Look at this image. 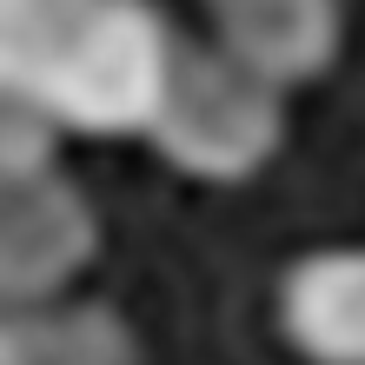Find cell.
<instances>
[{
    "mask_svg": "<svg viewBox=\"0 0 365 365\" xmlns=\"http://www.w3.org/2000/svg\"><path fill=\"white\" fill-rule=\"evenodd\" d=\"M286 93L292 87L246 67L220 40H180L173 80L146 140L173 173L200 186H246L286 146Z\"/></svg>",
    "mask_w": 365,
    "mask_h": 365,
    "instance_id": "cell-2",
    "label": "cell"
},
{
    "mask_svg": "<svg viewBox=\"0 0 365 365\" xmlns=\"http://www.w3.org/2000/svg\"><path fill=\"white\" fill-rule=\"evenodd\" d=\"M0 365H146V352L126 312L100 299H53L0 319Z\"/></svg>",
    "mask_w": 365,
    "mask_h": 365,
    "instance_id": "cell-6",
    "label": "cell"
},
{
    "mask_svg": "<svg viewBox=\"0 0 365 365\" xmlns=\"http://www.w3.org/2000/svg\"><path fill=\"white\" fill-rule=\"evenodd\" d=\"M100 259V212L60 166L0 180V299L53 306Z\"/></svg>",
    "mask_w": 365,
    "mask_h": 365,
    "instance_id": "cell-3",
    "label": "cell"
},
{
    "mask_svg": "<svg viewBox=\"0 0 365 365\" xmlns=\"http://www.w3.org/2000/svg\"><path fill=\"white\" fill-rule=\"evenodd\" d=\"M272 312L306 365H365V240L286 259Z\"/></svg>",
    "mask_w": 365,
    "mask_h": 365,
    "instance_id": "cell-4",
    "label": "cell"
},
{
    "mask_svg": "<svg viewBox=\"0 0 365 365\" xmlns=\"http://www.w3.org/2000/svg\"><path fill=\"white\" fill-rule=\"evenodd\" d=\"M180 34L153 0H0V100L80 140H146Z\"/></svg>",
    "mask_w": 365,
    "mask_h": 365,
    "instance_id": "cell-1",
    "label": "cell"
},
{
    "mask_svg": "<svg viewBox=\"0 0 365 365\" xmlns=\"http://www.w3.org/2000/svg\"><path fill=\"white\" fill-rule=\"evenodd\" d=\"M212 40L279 87L326 80L346 40V0H206Z\"/></svg>",
    "mask_w": 365,
    "mask_h": 365,
    "instance_id": "cell-5",
    "label": "cell"
}]
</instances>
